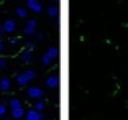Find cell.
Wrapping results in <instances>:
<instances>
[{"instance_id":"6da1fadb","label":"cell","mask_w":128,"mask_h":120,"mask_svg":"<svg viewBox=\"0 0 128 120\" xmlns=\"http://www.w3.org/2000/svg\"><path fill=\"white\" fill-rule=\"evenodd\" d=\"M34 77H36L34 69H26L25 72H20V74L16 76V84H18L20 87H26Z\"/></svg>"},{"instance_id":"7a4b0ae2","label":"cell","mask_w":128,"mask_h":120,"mask_svg":"<svg viewBox=\"0 0 128 120\" xmlns=\"http://www.w3.org/2000/svg\"><path fill=\"white\" fill-rule=\"evenodd\" d=\"M10 109H12V118L20 120L23 115H25V109H23L22 102H20L16 97L10 99Z\"/></svg>"},{"instance_id":"3957f363","label":"cell","mask_w":128,"mask_h":120,"mask_svg":"<svg viewBox=\"0 0 128 120\" xmlns=\"http://www.w3.org/2000/svg\"><path fill=\"white\" fill-rule=\"evenodd\" d=\"M56 54H58L56 46H51V48H49L48 51H46L44 54L41 56V63L44 64V66H49V64H51V61H53L54 58H56Z\"/></svg>"},{"instance_id":"277c9868","label":"cell","mask_w":128,"mask_h":120,"mask_svg":"<svg viewBox=\"0 0 128 120\" xmlns=\"http://www.w3.org/2000/svg\"><path fill=\"white\" fill-rule=\"evenodd\" d=\"M28 97L34 99V100H41L43 90L40 89V87H36V86H31V87H28Z\"/></svg>"},{"instance_id":"5b68a950","label":"cell","mask_w":128,"mask_h":120,"mask_svg":"<svg viewBox=\"0 0 128 120\" xmlns=\"http://www.w3.org/2000/svg\"><path fill=\"white\" fill-rule=\"evenodd\" d=\"M15 28H16V23H15V20H5L4 23H2V33H13L15 31Z\"/></svg>"},{"instance_id":"8992f818","label":"cell","mask_w":128,"mask_h":120,"mask_svg":"<svg viewBox=\"0 0 128 120\" xmlns=\"http://www.w3.org/2000/svg\"><path fill=\"white\" fill-rule=\"evenodd\" d=\"M36 28H38V22L36 20H28V23L26 25H25V35H26V36H31V35H34V31H36Z\"/></svg>"},{"instance_id":"52a82bcc","label":"cell","mask_w":128,"mask_h":120,"mask_svg":"<svg viewBox=\"0 0 128 120\" xmlns=\"http://www.w3.org/2000/svg\"><path fill=\"white\" fill-rule=\"evenodd\" d=\"M26 7H28V10L34 12V13H41L43 12V5L40 4V2H36V0H28Z\"/></svg>"},{"instance_id":"ba28073f","label":"cell","mask_w":128,"mask_h":120,"mask_svg":"<svg viewBox=\"0 0 128 120\" xmlns=\"http://www.w3.org/2000/svg\"><path fill=\"white\" fill-rule=\"evenodd\" d=\"M10 89H12V81L7 76H4V77L0 79V90H2V92H8Z\"/></svg>"},{"instance_id":"9c48e42d","label":"cell","mask_w":128,"mask_h":120,"mask_svg":"<svg viewBox=\"0 0 128 120\" xmlns=\"http://www.w3.org/2000/svg\"><path fill=\"white\" fill-rule=\"evenodd\" d=\"M43 115L40 112H36L34 109H30L26 113H25V120H41Z\"/></svg>"},{"instance_id":"30bf717a","label":"cell","mask_w":128,"mask_h":120,"mask_svg":"<svg viewBox=\"0 0 128 120\" xmlns=\"http://www.w3.org/2000/svg\"><path fill=\"white\" fill-rule=\"evenodd\" d=\"M22 61L23 63H31L33 61V51L31 49H25L22 53Z\"/></svg>"},{"instance_id":"8fae6325","label":"cell","mask_w":128,"mask_h":120,"mask_svg":"<svg viewBox=\"0 0 128 120\" xmlns=\"http://www.w3.org/2000/svg\"><path fill=\"white\" fill-rule=\"evenodd\" d=\"M46 86H48L49 89H54V87L58 86V77L56 76H49V77L46 79Z\"/></svg>"},{"instance_id":"7c38bea8","label":"cell","mask_w":128,"mask_h":120,"mask_svg":"<svg viewBox=\"0 0 128 120\" xmlns=\"http://www.w3.org/2000/svg\"><path fill=\"white\" fill-rule=\"evenodd\" d=\"M33 109L36 110V112H40V113H41L43 110L46 109V104H44L43 100H36V102H34V107H33Z\"/></svg>"},{"instance_id":"4fadbf2b","label":"cell","mask_w":128,"mask_h":120,"mask_svg":"<svg viewBox=\"0 0 128 120\" xmlns=\"http://www.w3.org/2000/svg\"><path fill=\"white\" fill-rule=\"evenodd\" d=\"M16 15H18L20 18H26L28 10H26V8H23V7H18V8H16Z\"/></svg>"},{"instance_id":"5bb4252c","label":"cell","mask_w":128,"mask_h":120,"mask_svg":"<svg viewBox=\"0 0 128 120\" xmlns=\"http://www.w3.org/2000/svg\"><path fill=\"white\" fill-rule=\"evenodd\" d=\"M48 15L53 17V18H56V17H58V8L54 7V5H53V7H51V5L48 7Z\"/></svg>"},{"instance_id":"9a60e30c","label":"cell","mask_w":128,"mask_h":120,"mask_svg":"<svg viewBox=\"0 0 128 120\" xmlns=\"http://www.w3.org/2000/svg\"><path fill=\"white\" fill-rule=\"evenodd\" d=\"M7 115V105L5 104H0V118L2 117H5Z\"/></svg>"},{"instance_id":"2e32d148","label":"cell","mask_w":128,"mask_h":120,"mask_svg":"<svg viewBox=\"0 0 128 120\" xmlns=\"http://www.w3.org/2000/svg\"><path fill=\"white\" fill-rule=\"evenodd\" d=\"M5 66H7V61H5L4 58H0V69H4Z\"/></svg>"},{"instance_id":"e0dca14e","label":"cell","mask_w":128,"mask_h":120,"mask_svg":"<svg viewBox=\"0 0 128 120\" xmlns=\"http://www.w3.org/2000/svg\"><path fill=\"white\" fill-rule=\"evenodd\" d=\"M10 43H12L13 46H16V45H18V38H12V40H10Z\"/></svg>"},{"instance_id":"ac0fdd59","label":"cell","mask_w":128,"mask_h":120,"mask_svg":"<svg viewBox=\"0 0 128 120\" xmlns=\"http://www.w3.org/2000/svg\"><path fill=\"white\" fill-rule=\"evenodd\" d=\"M38 38H40V40H44L46 35H44V33H40V35H38Z\"/></svg>"},{"instance_id":"d6986e66","label":"cell","mask_w":128,"mask_h":120,"mask_svg":"<svg viewBox=\"0 0 128 120\" xmlns=\"http://www.w3.org/2000/svg\"><path fill=\"white\" fill-rule=\"evenodd\" d=\"M2 51H4V43L0 41V53H2Z\"/></svg>"},{"instance_id":"ffe728a7","label":"cell","mask_w":128,"mask_h":120,"mask_svg":"<svg viewBox=\"0 0 128 120\" xmlns=\"http://www.w3.org/2000/svg\"><path fill=\"white\" fill-rule=\"evenodd\" d=\"M4 120H12V118H10V117H5V118H4Z\"/></svg>"}]
</instances>
